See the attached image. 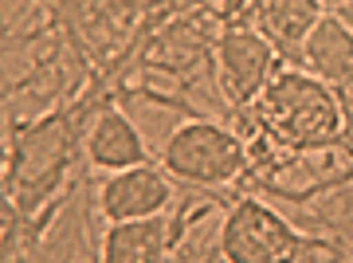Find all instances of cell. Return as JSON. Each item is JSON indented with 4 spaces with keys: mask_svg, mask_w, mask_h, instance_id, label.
<instances>
[{
    "mask_svg": "<svg viewBox=\"0 0 353 263\" xmlns=\"http://www.w3.org/2000/svg\"><path fill=\"white\" fill-rule=\"evenodd\" d=\"M212 213V201L201 204L196 213L176 216L173 224L165 216H150V220H130V224H110L106 236H102V263H161L173 244L185 236V224L189 220H201V216Z\"/></svg>",
    "mask_w": 353,
    "mask_h": 263,
    "instance_id": "obj_6",
    "label": "cell"
},
{
    "mask_svg": "<svg viewBox=\"0 0 353 263\" xmlns=\"http://www.w3.org/2000/svg\"><path fill=\"white\" fill-rule=\"evenodd\" d=\"M303 67H306V75L322 79V83L350 87V79H353V32L341 24L330 8L314 24V32L306 36Z\"/></svg>",
    "mask_w": 353,
    "mask_h": 263,
    "instance_id": "obj_10",
    "label": "cell"
},
{
    "mask_svg": "<svg viewBox=\"0 0 353 263\" xmlns=\"http://www.w3.org/2000/svg\"><path fill=\"white\" fill-rule=\"evenodd\" d=\"M83 153L94 169H138V165H153L150 153H145V142H141L138 126L130 122L118 106H102L94 118H90L87 142H83Z\"/></svg>",
    "mask_w": 353,
    "mask_h": 263,
    "instance_id": "obj_9",
    "label": "cell"
},
{
    "mask_svg": "<svg viewBox=\"0 0 353 263\" xmlns=\"http://www.w3.org/2000/svg\"><path fill=\"white\" fill-rule=\"evenodd\" d=\"M248 162H252V153H248L243 134L212 122V118H189L185 126H176L161 150L165 173L201 188H220L243 181Z\"/></svg>",
    "mask_w": 353,
    "mask_h": 263,
    "instance_id": "obj_4",
    "label": "cell"
},
{
    "mask_svg": "<svg viewBox=\"0 0 353 263\" xmlns=\"http://www.w3.org/2000/svg\"><path fill=\"white\" fill-rule=\"evenodd\" d=\"M212 59H216L220 90H224V99L232 102V110L240 118L252 114V106L259 102V95L275 79L279 67H287L255 28H228V32H220L212 43Z\"/></svg>",
    "mask_w": 353,
    "mask_h": 263,
    "instance_id": "obj_5",
    "label": "cell"
},
{
    "mask_svg": "<svg viewBox=\"0 0 353 263\" xmlns=\"http://www.w3.org/2000/svg\"><path fill=\"white\" fill-rule=\"evenodd\" d=\"M326 8H330V12H334V16L341 20V24H345V28L353 32V0H338V4H326Z\"/></svg>",
    "mask_w": 353,
    "mask_h": 263,
    "instance_id": "obj_11",
    "label": "cell"
},
{
    "mask_svg": "<svg viewBox=\"0 0 353 263\" xmlns=\"http://www.w3.org/2000/svg\"><path fill=\"white\" fill-rule=\"evenodd\" d=\"M303 251L334 248H330V240L290 228V220H283L275 208H267L263 201H255L248 193L232 197V208L216 236V255L224 263H299Z\"/></svg>",
    "mask_w": 353,
    "mask_h": 263,
    "instance_id": "obj_3",
    "label": "cell"
},
{
    "mask_svg": "<svg viewBox=\"0 0 353 263\" xmlns=\"http://www.w3.org/2000/svg\"><path fill=\"white\" fill-rule=\"evenodd\" d=\"M173 204V185L157 165H138L122 169L99 188V213L110 224H130V220H150L161 216Z\"/></svg>",
    "mask_w": 353,
    "mask_h": 263,
    "instance_id": "obj_7",
    "label": "cell"
},
{
    "mask_svg": "<svg viewBox=\"0 0 353 263\" xmlns=\"http://www.w3.org/2000/svg\"><path fill=\"white\" fill-rule=\"evenodd\" d=\"M243 138H263L283 153H314V150H345V114L338 95L322 79L279 67L267 83L252 114L243 118Z\"/></svg>",
    "mask_w": 353,
    "mask_h": 263,
    "instance_id": "obj_2",
    "label": "cell"
},
{
    "mask_svg": "<svg viewBox=\"0 0 353 263\" xmlns=\"http://www.w3.org/2000/svg\"><path fill=\"white\" fill-rule=\"evenodd\" d=\"M322 16H326V8L318 0H259V8H255V32L275 48V55L287 67L306 71L303 43Z\"/></svg>",
    "mask_w": 353,
    "mask_h": 263,
    "instance_id": "obj_8",
    "label": "cell"
},
{
    "mask_svg": "<svg viewBox=\"0 0 353 263\" xmlns=\"http://www.w3.org/2000/svg\"><path fill=\"white\" fill-rule=\"evenodd\" d=\"M106 75L90 79V90L79 99L48 110L28 126H12L8 153H4V213L16 220H36V213L63 188L67 169L79 162L87 142L90 118L106 106Z\"/></svg>",
    "mask_w": 353,
    "mask_h": 263,
    "instance_id": "obj_1",
    "label": "cell"
}]
</instances>
